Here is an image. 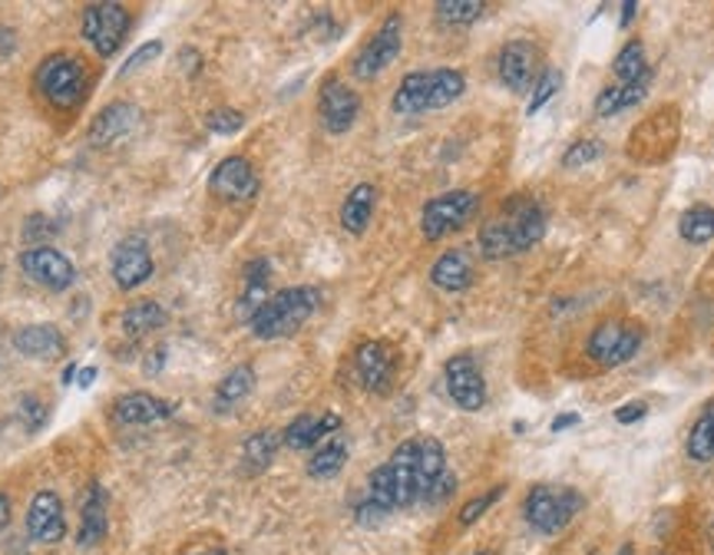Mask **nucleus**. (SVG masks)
<instances>
[{"instance_id": "obj_11", "label": "nucleus", "mask_w": 714, "mask_h": 555, "mask_svg": "<svg viewBox=\"0 0 714 555\" xmlns=\"http://www.w3.org/2000/svg\"><path fill=\"white\" fill-rule=\"evenodd\" d=\"M401 47H404V21L401 14H390L380 30L361 47V53L354 56V76L358 79H374L377 73H384L397 56H401Z\"/></svg>"}, {"instance_id": "obj_12", "label": "nucleus", "mask_w": 714, "mask_h": 555, "mask_svg": "<svg viewBox=\"0 0 714 555\" xmlns=\"http://www.w3.org/2000/svg\"><path fill=\"white\" fill-rule=\"evenodd\" d=\"M209 192L222 202H249L259 192V173L246 155H228L212 169Z\"/></svg>"}, {"instance_id": "obj_28", "label": "nucleus", "mask_w": 714, "mask_h": 555, "mask_svg": "<svg viewBox=\"0 0 714 555\" xmlns=\"http://www.w3.org/2000/svg\"><path fill=\"white\" fill-rule=\"evenodd\" d=\"M166 317H170V314H166V307L159 304V301H136V304H129V307L123 311L120 328H123L126 338H142V335H149V331H155V328H163Z\"/></svg>"}, {"instance_id": "obj_21", "label": "nucleus", "mask_w": 714, "mask_h": 555, "mask_svg": "<svg viewBox=\"0 0 714 555\" xmlns=\"http://www.w3.org/2000/svg\"><path fill=\"white\" fill-rule=\"evenodd\" d=\"M341 430V417L325 411V414H301L295 417L285 433H281V443L288 450H311V446H322L331 433Z\"/></svg>"}, {"instance_id": "obj_20", "label": "nucleus", "mask_w": 714, "mask_h": 555, "mask_svg": "<svg viewBox=\"0 0 714 555\" xmlns=\"http://www.w3.org/2000/svg\"><path fill=\"white\" fill-rule=\"evenodd\" d=\"M139 119L142 113L133 106V103H110L100 110V116L93 119L90 126V142L93 146H120L126 142L136 129H139Z\"/></svg>"}, {"instance_id": "obj_32", "label": "nucleus", "mask_w": 714, "mask_h": 555, "mask_svg": "<svg viewBox=\"0 0 714 555\" xmlns=\"http://www.w3.org/2000/svg\"><path fill=\"white\" fill-rule=\"evenodd\" d=\"M685 450L694 463H711L714 459V404H707L701 411V417L694 420Z\"/></svg>"}, {"instance_id": "obj_3", "label": "nucleus", "mask_w": 714, "mask_h": 555, "mask_svg": "<svg viewBox=\"0 0 714 555\" xmlns=\"http://www.w3.org/2000/svg\"><path fill=\"white\" fill-rule=\"evenodd\" d=\"M466 90V76L453 66L440 70H417L401 79V87L393 93V113L401 116H421L430 110H443L456 103Z\"/></svg>"}, {"instance_id": "obj_22", "label": "nucleus", "mask_w": 714, "mask_h": 555, "mask_svg": "<svg viewBox=\"0 0 714 555\" xmlns=\"http://www.w3.org/2000/svg\"><path fill=\"white\" fill-rule=\"evenodd\" d=\"M107 539V493L100 483H93L84 496V509H79V532L76 542L84 548H93Z\"/></svg>"}, {"instance_id": "obj_18", "label": "nucleus", "mask_w": 714, "mask_h": 555, "mask_svg": "<svg viewBox=\"0 0 714 555\" xmlns=\"http://www.w3.org/2000/svg\"><path fill=\"white\" fill-rule=\"evenodd\" d=\"M536 47L529 40H510L500 50L497 60V73H500V84L513 93H526L533 87V76H536Z\"/></svg>"}, {"instance_id": "obj_50", "label": "nucleus", "mask_w": 714, "mask_h": 555, "mask_svg": "<svg viewBox=\"0 0 714 555\" xmlns=\"http://www.w3.org/2000/svg\"><path fill=\"white\" fill-rule=\"evenodd\" d=\"M73 377H76V364H66V367H63V383H70Z\"/></svg>"}, {"instance_id": "obj_31", "label": "nucleus", "mask_w": 714, "mask_h": 555, "mask_svg": "<svg viewBox=\"0 0 714 555\" xmlns=\"http://www.w3.org/2000/svg\"><path fill=\"white\" fill-rule=\"evenodd\" d=\"M612 70H615V76H618V84H639V79H646L652 70H649L642 40H628V43L618 50Z\"/></svg>"}, {"instance_id": "obj_41", "label": "nucleus", "mask_w": 714, "mask_h": 555, "mask_svg": "<svg viewBox=\"0 0 714 555\" xmlns=\"http://www.w3.org/2000/svg\"><path fill=\"white\" fill-rule=\"evenodd\" d=\"M21 417L27 420V430H40L43 427V420H47V411H43V404L37 401V396H24L21 401Z\"/></svg>"}, {"instance_id": "obj_51", "label": "nucleus", "mask_w": 714, "mask_h": 555, "mask_svg": "<svg viewBox=\"0 0 714 555\" xmlns=\"http://www.w3.org/2000/svg\"><path fill=\"white\" fill-rule=\"evenodd\" d=\"M196 555H225L222 548H209V552H196Z\"/></svg>"}, {"instance_id": "obj_9", "label": "nucleus", "mask_w": 714, "mask_h": 555, "mask_svg": "<svg viewBox=\"0 0 714 555\" xmlns=\"http://www.w3.org/2000/svg\"><path fill=\"white\" fill-rule=\"evenodd\" d=\"M443 380H447V393L450 401L466 411V414H476L484 411L487 404V377L476 364L473 354H453L447 364H443Z\"/></svg>"}, {"instance_id": "obj_7", "label": "nucleus", "mask_w": 714, "mask_h": 555, "mask_svg": "<svg viewBox=\"0 0 714 555\" xmlns=\"http://www.w3.org/2000/svg\"><path fill=\"white\" fill-rule=\"evenodd\" d=\"M476 212H480V195L469 189H453L443 195H434L421 212V231L427 242H440V238L460 231Z\"/></svg>"}, {"instance_id": "obj_40", "label": "nucleus", "mask_w": 714, "mask_h": 555, "mask_svg": "<svg viewBox=\"0 0 714 555\" xmlns=\"http://www.w3.org/2000/svg\"><path fill=\"white\" fill-rule=\"evenodd\" d=\"M159 53H163V43H159V40H152V43H142V47H139V50H136V53H133L126 63H123V70H120V73H123V76H129V73H136L142 63L155 60Z\"/></svg>"}, {"instance_id": "obj_48", "label": "nucleus", "mask_w": 714, "mask_h": 555, "mask_svg": "<svg viewBox=\"0 0 714 555\" xmlns=\"http://www.w3.org/2000/svg\"><path fill=\"white\" fill-rule=\"evenodd\" d=\"M8 522H11V500L0 493V529H8Z\"/></svg>"}, {"instance_id": "obj_49", "label": "nucleus", "mask_w": 714, "mask_h": 555, "mask_svg": "<svg viewBox=\"0 0 714 555\" xmlns=\"http://www.w3.org/2000/svg\"><path fill=\"white\" fill-rule=\"evenodd\" d=\"M93 380H97V367H84V370L76 374V383H79V387H90Z\"/></svg>"}, {"instance_id": "obj_15", "label": "nucleus", "mask_w": 714, "mask_h": 555, "mask_svg": "<svg viewBox=\"0 0 714 555\" xmlns=\"http://www.w3.org/2000/svg\"><path fill=\"white\" fill-rule=\"evenodd\" d=\"M354 374L358 383L371 393H387L397 377V354L387 341H364L354 351Z\"/></svg>"}, {"instance_id": "obj_33", "label": "nucleus", "mask_w": 714, "mask_h": 555, "mask_svg": "<svg viewBox=\"0 0 714 555\" xmlns=\"http://www.w3.org/2000/svg\"><path fill=\"white\" fill-rule=\"evenodd\" d=\"M278 446H281V433H275V430H259V433H252V437L246 440L242 459H246V466H249L252 472H262V469L272 466Z\"/></svg>"}, {"instance_id": "obj_24", "label": "nucleus", "mask_w": 714, "mask_h": 555, "mask_svg": "<svg viewBox=\"0 0 714 555\" xmlns=\"http://www.w3.org/2000/svg\"><path fill=\"white\" fill-rule=\"evenodd\" d=\"M430 281L440 291H466L473 285V258L466 249H450L443 252L434 268H430Z\"/></svg>"}, {"instance_id": "obj_45", "label": "nucleus", "mask_w": 714, "mask_h": 555, "mask_svg": "<svg viewBox=\"0 0 714 555\" xmlns=\"http://www.w3.org/2000/svg\"><path fill=\"white\" fill-rule=\"evenodd\" d=\"M576 424H579V414H560L549 427H552V433H563V430H569V427H576Z\"/></svg>"}, {"instance_id": "obj_8", "label": "nucleus", "mask_w": 714, "mask_h": 555, "mask_svg": "<svg viewBox=\"0 0 714 555\" xmlns=\"http://www.w3.org/2000/svg\"><path fill=\"white\" fill-rule=\"evenodd\" d=\"M84 40L100 53V56H113L129 30V11L123 4H113V0H103V4H90L84 11Z\"/></svg>"}, {"instance_id": "obj_34", "label": "nucleus", "mask_w": 714, "mask_h": 555, "mask_svg": "<svg viewBox=\"0 0 714 555\" xmlns=\"http://www.w3.org/2000/svg\"><path fill=\"white\" fill-rule=\"evenodd\" d=\"M678 231H681L685 242H691V245L711 242V238H714V209L711 205H691L688 212H681Z\"/></svg>"}, {"instance_id": "obj_39", "label": "nucleus", "mask_w": 714, "mask_h": 555, "mask_svg": "<svg viewBox=\"0 0 714 555\" xmlns=\"http://www.w3.org/2000/svg\"><path fill=\"white\" fill-rule=\"evenodd\" d=\"M503 490H506V487H493V490H487L484 496H473V500L460 509V526H473L476 519H480V516L503 496Z\"/></svg>"}, {"instance_id": "obj_1", "label": "nucleus", "mask_w": 714, "mask_h": 555, "mask_svg": "<svg viewBox=\"0 0 714 555\" xmlns=\"http://www.w3.org/2000/svg\"><path fill=\"white\" fill-rule=\"evenodd\" d=\"M447 472V450L437 437L404 440L380 463L367 480V503H374L384 516L393 509H408L434 490V483Z\"/></svg>"}, {"instance_id": "obj_37", "label": "nucleus", "mask_w": 714, "mask_h": 555, "mask_svg": "<svg viewBox=\"0 0 714 555\" xmlns=\"http://www.w3.org/2000/svg\"><path fill=\"white\" fill-rule=\"evenodd\" d=\"M599 155H602V142H599V139H579V142H573L569 152L563 155V166H566V169H579V166L596 163Z\"/></svg>"}, {"instance_id": "obj_52", "label": "nucleus", "mask_w": 714, "mask_h": 555, "mask_svg": "<svg viewBox=\"0 0 714 555\" xmlns=\"http://www.w3.org/2000/svg\"><path fill=\"white\" fill-rule=\"evenodd\" d=\"M473 555H490V552H473Z\"/></svg>"}, {"instance_id": "obj_42", "label": "nucleus", "mask_w": 714, "mask_h": 555, "mask_svg": "<svg viewBox=\"0 0 714 555\" xmlns=\"http://www.w3.org/2000/svg\"><path fill=\"white\" fill-rule=\"evenodd\" d=\"M453 490H456V480H453V472L447 469V472L440 476V480L434 483V490L427 493V500H424V503H443V500H447Z\"/></svg>"}, {"instance_id": "obj_10", "label": "nucleus", "mask_w": 714, "mask_h": 555, "mask_svg": "<svg viewBox=\"0 0 714 555\" xmlns=\"http://www.w3.org/2000/svg\"><path fill=\"white\" fill-rule=\"evenodd\" d=\"M642 338H646L642 328L622 325V321H605V325H599V328L589 335L586 351H589V357H592L596 364H602V367H622V364H628L635 354H639Z\"/></svg>"}, {"instance_id": "obj_29", "label": "nucleus", "mask_w": 714, "mask_h": 555, "mask_svg": "<svg viewBox=\"0 0 714 555\" xmlns=\"http://www.w3.org/2000/svg\"><path fill=\"white\" fill-rule=\"evenodd\" d=\"M252 387H255V370H252V364L231 367V370L222 377V383L215 387V411L225 414V411H231L235 404H242L246 396L252 393Z\"/></svg>"}, {"instance_id": "obj_36", "label": "nucleus", "mask_w": 714, "mask_h": 555, "mask_svg": "<svg viewBox=\"0 0 714 555\" xmlns=\"http://www.w3.org/2000/svg\"><path fill=\"white\" fill-rule=\"evenodd\" d=\"M560 90H563V73H560V70H542V76L536 79V87H533V100H529L526 113L536 116Z\"/></svg>"}, {"instance_id": "obj_44", "label": "nucleus", "mask_w": 714, "mask_h": 555, "mask_svg": "<svg viewBox=\"0 0 714 555\" xmlns=\"http://www.w3.org/2000/svg\"><path fill=\"white\" fill-rule=\"evenodd\" d=\"M17 50V34L11 27H0V56H11Z\"/></svg>"}, {"instance_id": "obj_27", "label": "nucleus", "mask_w": 714, "mask_h": 555, "mask_svg": "<svg viewBox=\"0 0 714 555\" xmlns=\"http://www.w3.org/2000/svg\"><path fill=\"white\" fill-rule=\"evenodd\" d=\"M649 84H652V73L639 84H615V87H605L596 100V116H618L631 106H639L649 93Z\"/></svg>"}, {"instance_id": "obj_14", "label": "nucleus", "mask_w": 714, "mask_h": 555, "mask_svg": "<svg viewBox=\"0 0 714 555\" xmlns=\"http://www.w3.org/2000/svg\"><path fill=\"white\" fill-rule=\"evenodd\" d=\"M21 268L34 285H40L47 291H66L76 281L73 262L50 245H34V249L21 252Z\"/></svg>"}, {"instance_id": "obj_38", "label": "nucleus", "mask_w": 714, "mask_h": 555, "mask_svg": "<svg viewBox=\"0 0 714 555\" xmlns=\"http://www.w3.org/2000/svg\"><path fill=\"white\" fill-rule=\"evenodd\" d=\"M205 126H209L212 133H218V136H231V133H238V129L246 126V116L238 113V110L222 106V110H212V113L205 116Z\"/></svg>"}, {"instance_id": "obj_16", "label": "nucleus", "mask_w": 714, "mask_h": 555, "mask_svg": "<svg viewBox=\"0 0 714 555\" xmlns=\"http://www.w3.org/2000/svg\"><path fill=\"white\" fill-rule=\"evenodd\" d=\"M358 113H361V97L348 84H341V79H328V84L322 87V97H317V116H322V126L331 136H341L358 123Z\"/></svg>"}, {"instance_id": "obj_25", "label": "nucleus", "mask_w": 714, "mask_h": 555, "mask_svg": "<svg viewBox=\"0 0 714 555\" xmlns=\"http://www.w3.org/2000/svg\"><path fill=\"white\" fill-rule=\"evenodd\" d=\"M14 348L24 357L50 361V357H60L66 351V341H63V335L53 325H27V328H21L14 335Z\"/></svg>"}, {"instance_id": "obj_5", "label": "nucleus", "mask_w": 714, "mask_h": 555, "mask_svg": "<svg viewBox=\"0 0 714 555\" xmlns=\"http://www.w3.org/2000/svg\"><path fill=\"white\" fill-rule=\"evenodd\" d=\"M37 90L57 110H73L90 90L87 63L73 53H53L37 66Z\"/></svg>"}, {"instance_id": "obj_4", "label": "nucleus", "mask_w": 714, "mask_h": 555, "mask_svg": "<svg viewBox=\"0 0 714 555\" xmlns=\"http://www.w3.org/2000/svg\"><path fill=\"white\" fill-rule=\"evenodd\" d=\"M322 304V291L311 288V285H295V288H285L278 294H272L249 321L252 335L259 341H278V338H288L295 331L304 328L308 317L317 311Z\"/></svg>"}, {"instance_id": "obj_30", "label": "nucleus", "mask_w": 714, "mask_h": 555, "mask_svg": "<svg viewBox=\"0 0 714 555\" xmlns=\"http://www.w3.org/2000/svg\"><path fill=\"white\" fill-rule=\"evenodd\" d=\"M348 463V443L341 437H328L322 446H314L311 459H308V472L314 480H331V476L341 472V466Z\"/></svg>"}, {"instance_id": "obj_6", "label": "nucleus", "mask_w": 714, "mask_h": 555, "mask_svg": "<svg viewBox=\"0 0 714 555\" xmlns=\"http://www.w3.org/2000/svg\"><path fill=\"white\" fill-rule=\"evenodd\" d=\"M586 506L583 493L573 487H533L523 500V519L529 529H536L539 535H555L563 532L579 509Z\"/></svg>"}, {"instance_id": "obj_2", "label": "nucleus", "mask_w": 714, "mask_h": 555, "mask_svg": "<svg viewBox=\"0 0 714 555\" xmlns=\"http://www.w3.org/2000/svg\"><path fill=\"white\" fill-rule=\"evenodd\" d=\"M546 235V209L536 199H513L503 205L497 218H490L480 235H476V245H480L484 258H513L529 252L533 245L542 242Z\"/></svg>"}, {"instance_id": "obj_43", "label": "nucleus", "mask_w": 714, "mask_h": 555, "mask_svg": "<svg viewBox=\"0 0 714 555\" xmlns=\"http://www.w3.org/2000/svg\"><path fill=\"white\" fill-rule=\"evenodd\" d=\"M646 414H649V407H646L642 401H631V404H625V407L615 411V420H618V424H635V420H642Z\"/></svg>"}, {"instance_id": "obj_23", "label": "nucleus", "mask_w": 714, "mask_h": 555, "mask_svg": "<svg viewBox=\"0 0 714 555\" xmlns=\"http://www.w3.org/2000/svg\"><path fill=\"white\" fill-rule=\"evenodd\" d=\"M268 281H272V262L268 258H255V262L246 265L242 294H238V317H242V321H252L255 311L268 301Z\"/></svg>"}, {"instance_id": "obj_13", "label": "nucleus", "mask_w": 714, "mask_h": 555, "mask_svg": "<svg viewBox=\"0 0 714 555\" xmlns=\"http://www.w3.org/2000/svg\"><path fill=\"white\" fill-rule=\"evenodd\" d=\"M152 252H149V242H146V235H139V231H133V235H126L123 242L113 249V258H110V272H113V281H116V288H123V291H133V288H139L142 281H149L152 278Z\"/></svg>"}, {"instance_id": "obj_19", "label": "nucleus", "mask_w": 714, "mask_h": 555, "mask_svg": "<svg viewBox=\"0 0 714 555\" xmlns=\"http://www.w3.org/2000/svg\"><path fill=\"white\" fill-rule=\"evenodd\" d=\"M176 414V404L163 401V396L133 390L113 404V417L126 427H149V424H163Z\"/></svg>"}, {"instance_id": "obj_17", "label": "nucleus", "mask_w": 714, "mask_h": 555, "mask_svg": "<svg viewBox=\"0 0 714 555\" xmlns=\"http://www.w3.org/2000/svg\"><path fill=\"white\" fill-rule=\"evenodd\" d=\"M27 535L40 545H57L66 535V516H63V503L53 490H40L30 500L27 509Z\"/></svg>"}, {"instance_id": "obj_47", "label": "nucleus", "mask_w": 714, "mask_h": 555, "mask_svg": "<svg viewBox=\"0 0 714 555\" xmlns=\"http://www.w3.org/2000/svg\"><path fill=\"white\" fill-rule=\"evenodd\" d=\"M635 11H639V4H635V0H625L622 4V27H628L635 21Z\"/></svg>"}, {"instance_id": "obj_35", "label": "nucleus", "mask_w": 714, "mask_h": 555, "mask_svg": "<svg viewBox=\"0 0 714 555\" xmlns=\"http://www.w3.org/2000/svg\"><path fill=\"white\" fill-rule=\"evenodd\" d=\"M484 11H487V4H480V0H440L437 21L447 27H466L473 21H480Z\"/></svg>"}, {"instance_id": "obj_26", "label": "nucleus", "mask_w": 714, "mask_h": 555, "mask_svg": "<svg viewBox=\"0 0 714 555\" xmlns=\"http://www.w3.org/2000/svg\"><path fill=\"white\" fill-rule=\"evenodd\" d=\"M374 205H377V189H374L371 182L354 186V189L348 192V199L341 202V225H345V231L364 235V228L371 225Z\"/></svg>"}, {"instance_id": "obj_46", "label": "nucleus", "mask_w": 714, "mask_h": 555, "mask_svg": "<svg viewBox=\"0 0 714 555\" xmlns=\"http://www.w3.org/2000/svg\"><path fill=\"white\" fill-rule=\"evenodd\" d=\"M149 357H152V354H149ZM163 357H166V348H159V351H155V361H146L142 370H146V374H159V367H163Z\"/></svg>"}]
</instances>
